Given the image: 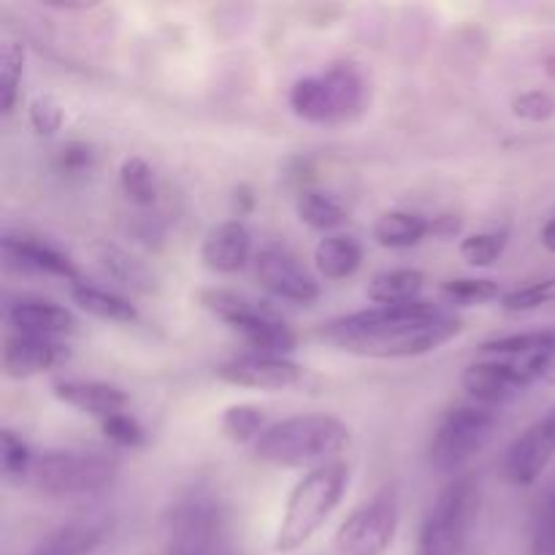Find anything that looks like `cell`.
<instances>
[{
  "label": "cell",
  "mask_w": 555,
  "mask_h": 555,
  "mask_svg": "<svg viewBox=\"0 0 555 555\" xmlns=\"http://www.w3.org/2000/svg\"><path fill=\"white\" fill-rule=\"evenodd\" d=\"M464 331V323L428 301L401 304V307H374L363 312L328 320L318 336L331 347L350 356L417 358L439 350Z\"/></svg>",
  "instance_id": "1"
},
{
  "label": "cell",
  "mask_w": 555,
  "mask_h": 555,
  "mask_svg": "<svg viewBox=\"0 0 555 555\" xmlns=\"http://www.w3.org/2000/svg\"><path fill=\"white\" fill-rule=\"evenodd\" d=\"M350 426L334 415H293L274 423L255 442V459L280 469H320L350 448Z\"/></svg>",
  "instance_id": "2"
},
{
  "label": "cell",
  "mask_w": 555,
  "mask_h": 555,
  "mask_svg": "<svg viewBox=\"0 0 555 555\" xmlns=\"http://www.w3.org/2000/svg\"><path fill=\"white\" fill-rule=\"evenodd\" d=\"M347 488H350V466L341 461L307 472L287 496L285 515L274 537V551L296 553L309 545V540L336 513Z\"/></svg>",
  "instance_id": "3"
},
{
  "label": "cell",
  "mask_w": 555,
  "mask_h": 555,
  "mask_svg": "<svg viewBox=\"0 0 555 555\" xmlns=\"http://www.w3.org/2000/svg\"><path fill=\"white\" fill-rule=\"evenodd\" d=\"M369 85L352 63H334L325 74L291 87V108L312 125H350L369 108Z\"/></svg>",
  "instance_id": "4"
},
{
  "label": "cell",
  "mask_w": 555,
  "mask_h": 555,
  "mask_svg": "<svg viewBox=\"0 0 555 555\" xmlns=\"http://www.w3.org/2000/svg\"><path fill=\"white\" fill-rule=\"evenodd\" d=\"M163 555H231L228 515L215 493L195 488L171 504L163 526Z\"/></svg>",
  "instance_id": "5"
},
{
  "label": "cell",
  "mask_w": 555,
  "mask_h": 555,
  "mask_svg": "<svg viewBox=\"0 0 555 555\" xmlns=\"http://www.w3.org/2000/svg\"><path fill=\"white\" fill-rule=\"evenodd\" d=\"M119 461L98 450H49L33 466V486L49 499H90L112 488Z\"/></svg>",
  "instance_id": "6"
},
{
  "label": "cell",
  "mask_w": 555,
  "mask_h": 555,
  "mask_svg": "<svg viewBox=\"0 0 555 555\" xmlns=\"http://www.w3.org/2000/svg\"><path fill=\"white\" fill-rule=\"evenodd\" d=\"M480 513V482L475 475H455L439 491L417 534L415 555H461Z\"/></svg>",
  "instance_id": "7"
},
{
  "label": "cell",
  "mask_w": 555,
  "mask_h": 555,
  "mask_svg": "<svg viewBox=\"0 0 555 555\" xmlns=\"http://www.w3.org/2000/svg\"><path fill=\"white\" fill-rule=\"evenodd\" d=\"M198 304L206 312L215 314L220 323H225L228 328L236 331L255 352L285 358L287 352L296 350V331L280 314H274L269 307L253 301V298L222 291V287H204V291H198Z\"/></svg>",
  "instance_id": "8"
},
{
  "label": "cell",
  "mask_w": 555,
  "mask_h": 555,
  "mask_svg": "<svg viewBox=\"0 0 555 555\" xmlns=\"http://www.w3.org/2000/svg\"><path fill=\"white\" fill-rule=\"evenodd\" d=\"M496 412L480 404H461L442 417L434 431L428 461L439 475H459L466 461L475 459L496 431Z\"/></svg>",
  "instance_id": "9"
},
{
  "label": "cell",
  "mask_w": 555,
  "mask_h": 555,
  "mask_svg": "<svg viewBox=\"0 0 555 555\" xmlns=\"http://www.w3.org/2000/svg\"><path fill=\"white\" fill-rule=\"evenodd\" d=\"M399 518L401 513L396 491L385 488L339 526L334 537L336 551L341 555H383L393 545Z\"/></svg>",
  "instance_id": "10"
},
{
  "label": "cell",
  "mask_w": 555,
  "mask_h": 555,
  "mask_svg": "<svg viewBox=\"0 0 555 555\" xmlns=\"http://www.w3.org/2000/svg\"><path fill=\"white\" fill-rule=\"evenodd\" d=\"M255 274L271 296L291 304H314L320 298V285L293 253L285 247H266L255 255Z\"/></svg>",
  "instance_id": "11"
},
{
  "label": "cell",
  "mask_w": 555,
  "mask_h": 555,
  "mask_svg": "<svg viewBox=\"0 0 555 555\" xmlns=\"http://www.w3.org/2000/svg\"><path fill=\"white\" fill-rule=\"evenodd\" d=\"M555 455V410L547 412L542 421L526 428L518 439L507 448L504 455V477L513 486H534L542 472L551 466Z\"/></svg>",
  "instance_id": "12"
},
{
  "label": "cell",
  "mask_w": 555,
  "mask_h": 555,
  "mask_svg": "<svg viewBox=\"0 0 555 555\" xmlns=\"http://www.w3.org/2000/svg\"><path fill=\"white\" fill-rule=\"evenodd\" d=\"M217 377L236 388L255 390H287L296 388L304 379V369L282 356H263V352H247V356L231 358L217 369Z\"/></svg>",
  "instance_id": "13"
},
{
  "label": "cell",
  "mask_w": 555,
  "mask_h": 555,
  "mask_svg": "<svg viewBox=\"0 0 555 555\" xmlns=\"http://www.w3.org/2000/svg\"><path fill=\"white\" fill-rule=\"evenodd\" d=\"M461 385L466 393L480 406H502L518 399L520 393L531 388V379L526 377L524 369L513 361H480L469 363L461 374Z\"/></svg>",
  "instance_id": "14"
},
{
  "label": "cell",
  "mask_w": 555,
  "mask_h": 555,
  "mask_svg": "<svg viewBox=\"0 0 555 555\" xmlns=\"http://www.w3.org/2000/svg\"><path fill=\"white\" fill-rule=\"evenodd\" d=\"M3 258L5 263L14 266L20 271H30V274H47L57 276V280L70 282V285H79L81 274L74 266V260L65 253H60L57 247L47 242H38L33 236H14V233H5L3 236Z\"/></svg>",
  "instance_id": "15"
},
{
  "label": "cell",
  "mask_w": 555,
  "mask_h": 555,
  "mask_svg": "<svg viewBox=\"0 0 555 555\" xmlns=\"http://www.w3.org/2000/svg\"><path fill=\"white\" fill-rule=\"evenodd\" d=\"M52 396L70 410L98 417V421L119 415L128 406V393L117 385L101 383V379H57L52 385Z\"/></svg>",
  "instance_id": "16"
},
{
  "label": "cell",
  "mask_w": 555,
  "mask_h": 555,
  "mask_svg": "<svg viewBox=\"0 0 555 555\" xmlns=\"http://www.w3.org/2000/svg\"><path fill=\"white\" fill-rule=\"evenodd\" d=\"M5 320L16 334L25 336H41V339H52V336L74 334L79 328V320L74 312L54 301H41V298H20L5 307Z\"/></svg>",
  "instance_id": "17"
},
{
  "label": "cell",
  "mask_w": 555,
  "mask_h": 555,
  "mask_svg": "<svg viewBox=\"0 0 555 555\" xmlns=\"http://www.w3.org/2000/svg\"><path fill=\"white\" fill-rule=\"evenodd\" d=\"M68 350L54 339L41 336L14 334L5 339L3 347V374L9 379H30L47 374L57 363L65 361Z\"/></svg>",
  "instance_id": "18"
},
{
  "label": "cell",
  "mask_w": 555,
  "mask_h": 555,
  "mask_svg": "<svg viewBox=\"0 0 555 555\" xmlns=\"http://www.w3.org/2000/svg\"><path fill=\"white\" fill-rule=\"evenodd\" d=\"M253 255V236L242 220H225L206 233L201 260L215 274H236Z\"/></svg>",
  "instance_id": "19"
},
{
  "label": "cell",
  "mask_w": 555,
  "mask_h": 555,
  "mask_svg": "<svg viewBox=\"0 0 555 555\" xmlns=\"http://www.w3.org/2000/svg\"><path fill=\"white\" fill-rule=\"evenodd\" d=\"M92 255L101 263V269L106 271L112 280H117L119 285L130 287V291L141 293V296H155L160 291L157 285V276L144 260H139L135 255H130L128 249L117 247L112 242H95L92 244Z\"/></svg>",
  "instance_id": "20"
},
{
  "label": "cell",
  "mask_w": 555,
  "mask_h": 555,
  "mask_svg": "<svg viewBox=\"0 0 555 555\" xmlns=\"http://www.w3.org/2000/svg\"><path fill=\"white\" fill-rule=\"evenodd\" d=\"M363 263V247L352 236H325L314 249V266H318L320 276L331 282L350 280Z\"/></svg>",
  "instance_id": "21"
},
{
  "label": "cell",
  "mask_w": 555,
  "mask_h": 555,
  "mask_svg": "<svg viewBox=\"0 0 555 555\" xmlns=\"http://www.w3.org/2000/svg\"><path fill=\"white\" fill-rule=\"evenodd\" d=\"M426 287V274L417 269H390L369 282V301L377 307H401V304L421 301Z\"/></svg>",
  "instance_id": "22"
},
{
  "label": "cell",
  "mask_w": 555,
  "mask_h": 555,
  "mask_svg": "<svg viewBox=\"0 0 555 555\" xmlns=\"http://www.w3.org/2000/svg\"><path fill=\"white\" fill-rule=\"evenodd\" d=\"M431 220L412 211H385L374 222V242L388 249H406L428 238Z\"/></svg>",
  "instance_id": "23"
},
{
  "label": "cell",
  "mask_w": 555,
  "mask_h": 555,
  "mask_svg": "<svg viewBox=\"0 0 555 555\" xmlns=\"http://www.w3.org/2000/svg\"><path fill=\"white\" fill-rule=\"evenodd\" d=\"M70 298L87 314H92L98 320H106V323H135L139 320V309L128 298L103 291V287L87 285V282L70 285Z\"/></svg>",
  "instance_id": "24"
},
{
  "label": "cell",
  "mask_w": 555,
  "mask_h": 555,
  "mask_svg": "<svg viewBox=\"0 0 555 555\" xmlns=\"http://www.w3.org/2000/svg\"><path fill=\"white\" fill-rule=\"evenodd\" d=\"M106 537V524H68L52 531L30 555H92Z\"/></svg>",
  "instance_id": "25"
},
{
  "label": "cell",
  "mask_w": 555,
  "mask_h": 555,
  "mask_svg": "<svg viewBox=\"0 0 555 555\" xmlns=\"http://www.w3.org/2000/svg\"><path fill=\"white\" fill-rule=\"evenodd\" d=\"M296 211H298V220L307 222L309 228L314 231H336L347 222V209L334 201L331 195L320 193V190L312 188H304L298 190V198H296Z\"/></svg>",
  "instance_id": "26"
},
{
  "label": "cell",
  "mask_w": 555,
  "mask_h": 555,
  "mask_svg": "<svg viewBox=\"0 0 555 555\" xmlns=\"http://www.w3.org/2000/svg\"><path fill=\"white\" fill-rule=\"evenodd\" d=\"M266 412L255 404H231L220 417V431L228 442H258L266 431Z\"/></svg>",
  "instance_id": "27"
},
{
  "label": "cell",
  "mask_w": 555,
  "mask_h": 555,
  "mask_svg": "<svg viewBox=\"0 0 555 555\" xmlns=\"http://www.w3.org/2000/svg\"><path fill=\"white\" fill-rule=\"evenodd\" d=\"M119 188H122L125 198L130 204L141 206H152L157 201V182H155V171H152L150 163L144 157L133 155L125 157L122 166H119Z\"/></svg>",
  "instance_id": "28"
},
{
  "label": "cell",
  "mask_w": 555,
  "mask_h": 555,
  "mask_svg": "<svg viewBox=\"0 0 555 555\" xmlns=\"http://www.w3.org/2000/svg\"><path fill=\"white\" fill-rule=\"evenodd\" d=\"M25 70V47L16 41H5L0 49V108L11 114L20 101V81Z\"/></svg>",
  "instance_id": "29"
},
{
  "label": "cell",
  "mask_w": 555,
  "mask_h": 555,
  "mask_svg": "<svg viewBox=\"0 0 555 555\" xmlns=\"http://www.w3.org/2000/svg\"><path fill=\"white\" fill-rule=\"evenodd\" d=\"M509 244V231H482V233H472L461 242L459 253L461 258L466 260L469 266H477V269H488V266L496 263L499 258L504 255Z\"/></svg>",
  "instance_id": "30"
},
{
  "label": "cell",
  "mask_w": 555,
  "mask_h": 555,
  "mask_svg": "<svg viewBox=\"0 0 555 555\" xmlns=\"http://www.w3.org/2000/svg\"><path fill=\"white\" fill-rule=\"evenodd\" d=\"M0 444H3V477L9 482H22L33 475V466H36V455L30 453L27 442L22 437H16L11 428H5L0 434Z\"/></svg>",
  "instance_id": "31"
},
{
  "label": "cell",
  "mask_w": 555,
  "mask_h": 555,
  "mask_svg": "<svg viewBox=\"0 0 555 555\" xmlns=\"http://www.w3.org/2000/svg\"><path fill=\"white\" fill-rule=\"evenodd\" d=\"M545 304H555V274L531 282V285L515 287L513 293L502 298V307L507 312H531V309H540Z\"/></svg>",
  "instance_id": "32"
},
{
  "label": "cell",
  "mask_w": 555,
  "mask_h": 555,
  "mask_svg": "<svg viewBox=\"0 0 555 555\" xmlns=\"http://www.w3.org/2000/svg\"><path fill=\"white\" fill-rule=\"evenodd\" d=\"M101 431L103 437H106L108 442L117 444V448L135 450L146 444V431L141 428V423L135 421L133 415H128V412H119V415L101 421Z\"/></svg>",
  "instance_id": "33"
},
{
  "label": "cell",
  "mask_w": 555,
  "mask_h": 555,
  "mask_svg": "<svg viewBox=\"0 0 555 555\" xmlns=\"http://www.w3.org/2000/svg\"><path fill=\"white\" fill-rule=\"evenodd\" d=\"M442 291L459 304H486L499 298V282L493 280H475V276H461V280L444 282Z\"/></svg>",
  "instance_id": "34"
},
{
  "label": "cell",
  "mask_w": 555,
  "mask_h": 555,
  "mask_svg": "<svg viewBox=\"0 0 555 555\" xmlns=\"http://www.w3.org/2000/svg\"><path fill=\"white\" fill-rule=\"evenodd\" d=\"M27 117H30L33 130L38 135H54L65 122V112L54 95L33 98L30 106H27Z\"/></svg>",
  "instance_id": "35"
},
{
  "label": "cell",
  "mask_w": 555,
  "mask_h": 555,
  "mask_svg": "<svg viewBox=\"0 0 555 555\" xmlns=\"http://www.w3.org/2000/svg\"><path fill=\"white\" fill-rule=\"evenodd\" d=\"M513 114L526 122H547L555 117V95L547 90H526L513 98Z\"/></svg>",
  "instance_id": "36"
},
{
  "label": "cell",
  "mask_w": 555,
  "mask_h": 555,
  "mask_svg": "<svg viewBox=\"0 0 555 555\" xmlns=\"http://www.w3.org/2000/svg\"><path fill=\"white\" fill-rule=\"evenodd\" d=\"M529 555H555V491L545 499L531 531Z\"/></svg>",
  "instance_id": "37"
},
{
  "label": "cell",
  "mask_w": 555,
  "mask_h": 555,
  "mask_svg": "<svg viewBox=\"0 0 555 555\" xmlns=\"http://www.w3.org/2000/svg\"><path fill=\"white\" fill-rule=\"evenodd\" d=\"M92 163H95V152H92L90 144L85 141H68L65 146H60L57 152V171L60 173H85L90 171Z\"/></svg>",
  "instance_id": "38"
},
{
  "label": "cell",
  "mask_w": 555,
  "mask_h": 555,
  "mask_svg": "<svg viewBox=\"0 0 555 555\" xmlns=\"http://www.w3.org/2000/svg\"><path fill=\"white\" fill-rule=\"evenodd\" d=\"M461 231H464V217H459V215H437V217H431L428 238L450 242V238L461 236Z\"/></svg>",
  "instance_id": "39"
},
{
  "label": "cell",
  "mask_w": 555,
  "mask_h": 555,
  "mask_svg": "<svg viewBox=\"0 0 555 555\" xmlns=\"http://www.w3.org/2000/svg\"><path fill=\"white\" fill-rule=\"evenodd\" d=\"M253 209H255L253 188H249V184H238V188L233 190V215H236V220H242V217H247Z\"/></svg>",
  "instance_id": "40"
},
{
  "label": "cell",
  "mask_w": 555,
  "mask_h": 555,
  "mask_svg": "<svg viewBox=\"0 0 555 555\" xmlns=\"http://www.w3.org/2000/svg\"><path fill=\"white\" fill-rule=\"evenodd\" d=\"M540 238H542V247H545L547 253H555V217L553 220H547V225L542 228Z\"/></svg>",
  "instance_id": "41"
}]
</instances>
